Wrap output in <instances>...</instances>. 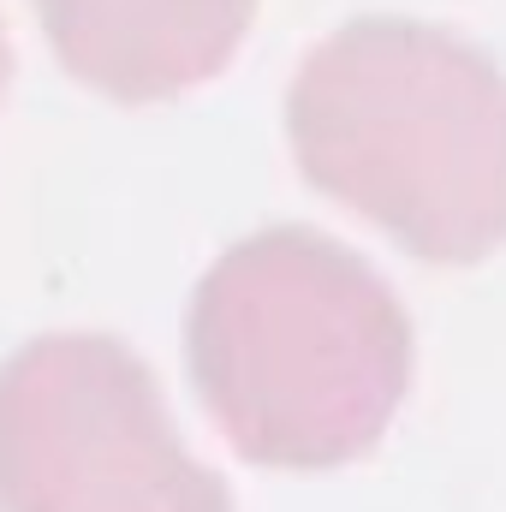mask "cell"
Returning <instances> with one entry per match:
<instances>
[{
  "label": "cell",
  "instance_id": "6da1fadb",
  "mask_svg": "<svg viewBox=\"0 0 506 512\" xmlns=\"http://www.w3.org/2000/svg\"><path fill=\"white\" fill-rule=\"evenodd\" d=\"M185 358L245 459L322 471L376 447L399 411L411 322L358 251L310 227H268L203 274Z\"/></svg>",
  "mask_w": 506,
  "mask_h": 512
},
{
  "label": "cell",
  "instance_id": "7a4b0ae2",
  "mask_svg": "<svg viewBox=\"0 0 506 512\" xmlns=\"http://www.w3.org/2000/svg\"><path fill=\"white\" fill-rule=\"evenodd\" d=\"M298 167L405 251L471 262L506 239V72L417 18H352L292 78Z\"/></svg>",
  "mask_w": 506,
  "mask_h": 512
},
{
  "label": "cell",
  "instance_id": "3957f363",
  "mask_svg": "<svg viewBox=\"0 0 506 512\" xmlns=\"http://www.w3.org/2000/svg\"><path fill=\"white\" fill-rule=\"evenodd\" d=\"M0 512H233L143 358L42 334L0 364Z\"/></svg>",
  "mask_w": 506,
  "mask_h": 512
},
{
  "label": "cell",
  "instance_id": "277c9868",
  "mask_svg": "<svg viewBox=\"0 0 506 512\" xmlns=\"http://www.w3.org/2000/svg\"><path fill=\"white\" fill-rule=\"evenodd\" d=\"M36 18L84 84L155 102L233 60L256 0H36Z\"/></svg>",
  "mask_w": 506,
  "mask_h": 512
},
{
  "label": "cell",
  "instance_id": "5b68a950",
  "mask_svg": "<svg viewBox=\"0 0 506 512\" xmlns=\"http://www.w3.org/2000/svg\"><path fill=\"white\" fill-rule=\"evenodd\" d=\"M6 66H12V60H6V36H0V90H6Z\"/></svg>",
  "mask_w": 506,
  "mask_h": 512
}]
</instances>
